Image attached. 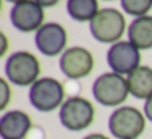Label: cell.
Masks as SVG:
<instances>
[{"mask_svg":"<svg viewBox=\"0 0 152 139\" xmlns=\"http://www.w3.org/2000/svg\"><path fill=\"white\" fill-rule=\"evenodd\" d=\"M10 21L21 33H36L44 25V8L36 0H23L10 10Z\"/></svg>","mask_w":152,"mask_h":139,"instance_id":"cell-10","label":"cell"},{"mask_svg":"<svg viewBox=\"0 0 152 139\" xmlns=\"http://www.w3.org/2000/svg\"><path fill=\"white\" fill-rule=\"evenodd\" d=\"M93 98L103 106H118L129 97L128 80L116 72H105L92 85Z\"/></svg>","mask_w":152,"mask_h":139,"instance_id":"cell-3","label":"cell"},{"mask_svg":"<svg viewBox=\"0 0 152 139\" xmlns=\"http://www.w3.org/2000/svg\"><path fill=\"white\" fill-rule=\"evenodd\" d=\"M5 2H12L13 5H17V4H20V2H23V0H5Z\"/></svg>","mask_w":152,"mask_h":139,"instance_id":"cell-20","label":"cell"},{"mask_svg":"<svg viewBox=\"0 0 152 139\" xmlns=\"http://www.w3.org/2000/svg\"><path fill=\"white\" fill-rule=\"evenodd\" d=\"M93 66H95L93 54L88 49L80 46L67 48L66 53L59 59L61 72L67 79H72V80H79L90 75L93 70Z\"/></svg>","mask_w":152,"mask_h":139,"instance_id":"cell-7","label":"cell"},{"mask_svg":"<svg viewBox=\"0 0 152 139\" xmlns=\"http://www.w3.org/2000/svg\"><path fill=\"white\" fill-rule=\"evenodd\" d=\"M66 97L62 82L54 77H43L30 87V103L41 113H51L61 108Z\"/></svg>","mask_w":152,"mask_h":139,"instance_id":"cell-4","label":"cell"},{"mask_svg":"<svg viewBox=\"0 0 152 139\" xmlns=\"http://www.w3.org/2000/svg\"><path fill=\"white\" fill-rule=\"evenodd\" d=\"M144 115L152 123V97L149 100H145V103H144Z\"/></svg>","mask_w":152,"mask_h":139,"instance_id":"cell-17","label":"cell"},{"mask_svg":"<svg viewBox=\"0 0 152 139\" xmlns=\"http://www.w3.org/2000/svg\"><path fill=\"white\" fill-rule=\"evenodd\" d=\"M126 31L124 15L116 8H103L90 21V33L100 43H118Z\"/></svg>","mask_w":152,"mask_h":139,"instance_id":"cell-6","label":"cell"},{"mask_svg":"<svg viewBox=\"0 0 152 139\" xmlns=\"http://www.w3.org/2000/svg\"><path fill=\"white\" fill-rule=\"evenodd\" d=\"M41 62L33 53L17 51L8 56L5 62V75L13 85L26 87L39 80Z\"/></svg>","mask_w":152,"mask_h":139,"instance_id":"cell-1","label":"cell"},{"mask_svg":"<svg viewBox=\"0 0 152 139\" xmlns=\"http://www.w3.org/2000/svg\"><path fill=\"white\" fill-rule=\"evenodd\" d=\"M106 62L113 72L119 75H129L141 66V53L129 41H118L111 44L106 53Z\"/></svg>","mask_w":152,"mask_h":139,"instance_id":"cell-9","label":"cell"},{"mask_svg":"<svg viewBox=\"0 0 152 139\" xmlns=\"http://www.w3.org/2000/svg\"><path fill=\"white\" fill-rule=\"evenodd\" d=\"M121 8L136 18L145 17L152 8V0H121Z\"/></svg>","mask_w":152,"mask_h":139,"instance_id":"cell-15","label":"cell"},{"mask_svg":"<svg viewBox=\"0 0 152 139\" xmlns=\"http://www.w3.org/2000/svg\"><path fill=\"white\" fill-rule=\"evenodd\" d=\"M145 119L136 106H118L110 115L108 129L116 139H137L145 131Z\"/></svg>","mask_w":152,"mask_h":139,"instance_id":"cell-2","label":"cell"},{"mask_svg":"<svg viewBox=\"0 0 152 139\" xmlns=\"http://www.w3.org/2000/svg\"><path fill=\"white\" fill-rule=\"evenodd\" d=\"M106 2H113V0H106Z\"/></svg>","mask_w":152,"mask_h":139,"instance_id":"cell-21","label":"cell"},{"mask_svg":"<svg viewBox=\"0 0 152 139\" xmlns=\"http://www.w3.org/2000/svg\"><path fill=\"white\" fill-rule=\"evenodd\" d=\"M67 36L66 28L61 23H44L34 34V44H36L38 51L44 56H62L67 49Z\"/></svg>","mask_w":152,"mask_h":139,"instance_id":"cell-8","label":"cell"},{"mask_svg":"<svg viewBox=\"0 0 152 139\" xmlns=\"http://www.w3.org/2000/svg\"><path fill=\"white\" fill-rule=\"evenodd\" d=\"M59 121L69 131H83L95 121V108L83 97H70L59 108Z\"/></svg>","mask_w":152,"mask_h":139,"instance_id":"cell-5","label":"cell"},{"mask_svg":"<svg viewBox=\"0 0 152 139\" xmlns=\"http://www.w3.org/2000/svg\"><path fill=\"white\" fill-rule=\"evenodd\" d=\"M128 40L137 49H152V15L134 18L128 26Z\"/></svg>","mask_w":152,"mask_h":139,"instance_id":"cell-13","label":"cell"},{"mask_svg":"<svg viewBox=\"0 0 152 139\" xmlns=\"http://www.w3.org/2000/svg\"><path fill=\"white\" fill-rule=\"evenodd\" d=\"M12 98V90L8 85L7 79H0V110H5L10 103Z\"/></svg>","mask_w":152,"mask_h":139,"instance_id":"cell-16","label":"cell"},{"mask_svg":"<svg viewBox=\"0 0 152 139\" xmlns=\"http://www.w3.org/2000/svg\"><path fill=\"white\" fill-rule=\"evenodd\" d=\"M129 93L139 100H149L152 97V67L139 66L128 77Z\"/></svg>","mask_w":152,"mask_h":139,"instance_id":"cell-12","label":"cell"},{"mask_svg":"<svg viewBox=\"0 0 152 139\" xmlns=\"http://www.w3.org/2000/svg\"><path fill=\"white\" fill-rule=\"evenodd\" d=\"M38 4L41 5L43 8H51V7H56L61 0H36Z\"/></svg>","mask_w":152,"mask_h":139,"instance_id":"cell-18","label":"cell"},{"mask_svg":"<svg viewBox=\"0 0 152 139\" xmlns=\"http://www.w3.org/2000/svg\"><path fill=\"white\" fill-rule=\"evenodd\" d=\"M33 128L30 115L21 110H10L0 118V138L2 139H25Z\"/></svg>","mask_w":152,"mask_h":139,"instance_id":"cell-11","label":"cell"},{"mask_svg":"<svg viewBox=\"0 0 152 139\" xmlns=\"http://www.w3.org/2000/svg\"><path fill=\"white\" fill-rule=\"evenodd\" d=\"M66 7L69 17L80 23L92 21L100 12L98 0H67Z\"/></svg>","mask_w":152,"mask_h":139,"instance_id":"cell-14","label":"cell"},{"mask_svg":"<svg viewBox=\"0 0 152 139\" xmlns=\"http://www.w3.org/2000/svg\"><path fill=\"white\" fill-rule=\"evenodd\" d=\"M83 139H110V138L105 136V134H102V132H92V134L85 136Z\"/></svg>","mask_w":152,"mask_h":139,"instance_id":"cell-19","label":"cell"}]
</instances>
